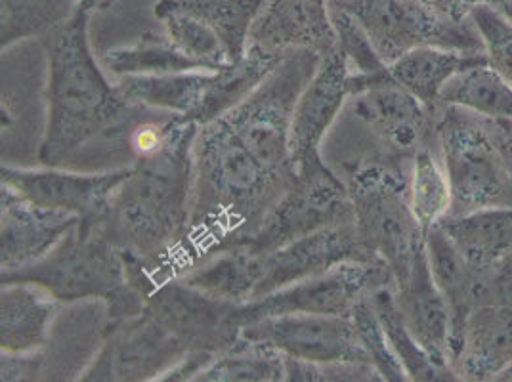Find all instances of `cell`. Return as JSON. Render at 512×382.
I'll return each instance as SVG.
<instances>
[{
	"mask_svg": "<svg viewBox=\"0 0 512 382\" xmlns=\"http://www.w3.org/2000/svg\"><path fill=\"white\" fill-rule=\"evenodd\" d=\"M293 182L266 169L226 117L199 125L188 239L205 262L249 241Z\"/></svg>",
	"mask_w": 512,
	"mask_h": 382,
	"instance_id": "cell-1",
	"label": "cell"
},
{
	"mask_svg": "<svg viewBox=\"0 0 512 382\" xmlns=\"http://www.w3.org/2000/svg\"><path fill=\"white\" fill-rule=\"evenodd\" d=\"M90 10L81 6L73 18L48 37V123L39 161L60 167L79 149L102 138L130 132L142 121L144 106L128 102L96 64L88 46Z\"/></svg>",
	"mask_w": 512,
	"mask_h": 382,
	"instance_id": "cell-2",
	"label": "cell"
},
{
	"mask_svg": "<svg viewBox=\"0 0 512 382\" xmlns=\"http://www.w3.org/2000/svg\"><path fill=\"white\" fill-rule=\"evenodd\" d=\"M197 128V123L180 117L167 148L136 157L115 191L100 226L123 255L151 260L171 251L188 234Z\"/></svg>",
	"mask_w": 512,
	"mask_h": 382,
	"instance_id": "cell-3",
	"label": "cell"
},
{
	"mask_svg": "<svg viewBox=\"0 0 512 382\" xmlns=\"http://www.w3.org/2000/svg\"><path fill=\"white\" fill-rule=\"evenodd\" d=\"M2 283L29 281L46 289L58 302L100 298L106 302L107 325L136 318L146 310L127 276L123 251L100 224H79L48 255L14 270H2Z\"/></svg>",
	"mask_w": 512,
	"mask_h": 382,
	"instance_id": "cell-4",
	"label": "cell"
},
{
	"mask_svg": "<svg viewBox=\"0 0 512 382\" xmlns=\"http://www.w3.org/2000/svg\"><path fill=\"white\" fill-rule=\"evenodd\" d=\"M407 178L409 174L384 159L360 161L346 174L363 249L388 266L394 285L406 279L425 249V234L409 207Z\"/></svg>",
	"mask_w": 512,
	"mask_h": 382,
	"instance_id": "cell-5",
	"label": "cell"
},
{
	"mask_svg": "<svg viewBox=\"0 0 512 382\" xmlns=\"http://www.w3.org/2000/svg\"><path fill=\"white\" fill-rule=\"evenodd\" d=\"M436 144L451 184L449 214L512 209V169L488 119L438 104Z\"/></svg>",
	"mask_w": 512,
	"mask_h": 382,
	"instance_id": "cell-6",
	"label": "cell"
},
{
	"mask_svg": "<svg viewBox=\"0 0 512 382\" xmlns=\"http://www.w3.org/2000/svg\"><path fill=\"white\" fill-rule=\"evenodd\" d=\"M320 60L316 52L291 50L247 100L224 115L256 159L287 180H297L291 161L295 107Z\"/></svg>",
	"mask_w": 512,
	"mask_h": 382,
	"instance_id": "cell-7",
	"label": "cell"
},
{
	"mask_svg": "<svg viewBox=\"0 0 512 382\" xmlns=\"http://www.w3.org/2000/svg\"><path fill=\"white\" fill-rule=\"evenodd\" d=\"M362 27L384 64L390 65L419 46H444L484 52L470 18L440 16L425 0H333Z\"/></svg>",
	"mask_w": 512,
	"mask_h": 382,
	"instance_id": "cell-8",
	"label": "cell"
},
{
	"mask_svg": "<svg viewBox=\"0 0 512 382\" xmlns=\"http://www.w3.org/2000/svg\"><path fill=\"white\" fill-rule=\"evenodd\" d=\"M348 92L356 117L369 128L394 159H413L430 146L436 134L434 109L383 73L348 77Z\"/></svg>",
	"mask_w": 512,
	"mask_h": 382,
	"instance_id": "cell-9",
	"label": "cell"
},
{
	"mask_svg": "<svg viewBox=\"0 0 512 382\" xmlns=\"http://www.w3.org/2000/svg\"><path fill=\"white\" fill-rule=\"evenodd\" d=\"M190 348L146 310L106 327V340L81 381H159Z\"/></svg>",
	"mask_w": 512,
	"mask_h": 382,
	"instance_id": "cell-10",
	"label": "cell"
},
{
	"mask_svg": "<svg viewBox=\"0 0 512 382\" xmlns=\"http://www.w3.org/2000/svg\"><path fill=\"white\" fill-rule=\"evenodd\" d=\"M392 283V272L381 262L348 260L323 274L306 277L266 297L247 302L249 323L285 314L350 316L360 300Z\"/></svg>",
	"mask_w": 512,
	"mask_h": 382,
	"instance_id": "cell-11",
	"label": "cell"
},
{
	"mask_svg": "<svg viewBox=\"0 0 512 382\" xmlns=\"http://www.w3.org/2000/svg\"><path fill=\"white\" fill-rule=\"evenodd\" d=\"M146 312L182 340L190 352L220 354L249 325L247 304L213 297L182 279L153 291L146 298Z\"/></svg>",
	"mask_w": 512,
	"mask_h": 382,
	"instance_id": "cell-12",
	"label": "cell"
},
{
	"mask_svg": "<svg viewBox=\"0 0 512 382\" xmlns=\"http://www.w3.org/2000/svg\"><path fill=\"white\" fill-rule=\"evenodd\" d=\"M342 220H354L348 188L333 170L325 167L306 176H297L266 216L260 230L245 243L258 253L268 255L302 235Z\"/></svg>",
	"mask_w": 512,
	"mask_h": 382,
	"instance_id": "cell-13",
	"label": "cell"
},
{
	"mask_svg": "<svg viewBox=\"0 0 512 382\" xmlns=\"http://www.w3.org/2000/svg\"><path fill=\"white\" fill-rule=\"evenodd\" d=\"M128 170L130 167L102 174H79L56 167L27 170L2 165L0 180L37 205L75 214L83 224H100Z\"/></svg>",
	"mask_w": 512,
	"mask_h": 382,
	"instance_id": "cell-14",
	"label": "cell"
},
{
	"mask_svg": "<svg viewBox=\"0 0 512 382\" xmlns=\"http://www.w3.org/2000/svg\"><path fill=\"white\" fill-rule=\"evenodd\" d=\"M245 337L272 342L285 356L304 361L371 363L350 316L285 314L256 319ZM373 365V363H371Z\"/></svg>",
	"mask_w": 512,
	"mask_h": 382,
	"instance_id": "cell-15",
	"label": "cell"
},
{
	"mask_svg": "<svg viewBox=\"0 0 512 382\" xmlns=\"http://www.w3.org/2000/svg\"><path fill=\"white\" fill-rule=\"evenodd\" d=\"M350 69L339 48L323 56L312 81L302 90L291 125V161L297 176L323 170L321 140L350 98Z\"/></svg>",
	"mask_w": 512,
	"mask_h": 382,
	"instance_id": "cell-16",
	"label": "cell"
},
{
	"mask_svg": "<svg viewBox=\"0 0 512 382\" xmlns=\"http://www.w3.org/2000/svg\"><path fill=\"white\" fill-rule=\"evenodd\" d=\"M348 260L377 262L363 249L354 220L335 222L312 234L302 235L266 255L264 276L258 285L255 300L306 277L323 274Z\"/></svg>",
	"mask_w": 512,
	"mask_h": 382,
	"instance_id": "cell-17",
	"label": "cell"
},
{
	"mask_svg": "<svg viewBox=\"0 0 512 382\" xmlns=\"http://www.w3.org/2000/svg\"><path fill=\"white\" fill-rule=\"evenodd\" d=\"M455 375L472 381L503 379L512 367V295L470 310L451 339Z\"/></svg>",
	"mask_w": 512,
	"mask_h": 382,
	"instance_id": "cell-18",
	"label": "cell"
},
{
	"mask_svg": "<svg viewBox=\"0 0 512 382\" xmlns=\"http://www.w3.org/2000/svg\"><path fill=\"white\" fill-rule=\"evenodd\" d=\"M79 216L37 205L0 188V266L14 270L48 255L77 224Z\"/></svg>",
	"mask_w": 512,
	"mask_h": 382,
	"instance_id": "cell-19",
	"label": "cell"
},
{
	"mask_svg": "<svg viewBox=\"0 0 512 382\" xmlns=\"http://www.w3.org/2000/svg\"><path fill=\"white\" fill-rule=\"evenodd\" d=\"M337 44L329 0H268L249 35V46L281 56L310 50L323 58Z\"/></svg>",
	"mask_w": 512,
	"mask_h": 382,
	"instance_id": "cell-20",
	"label": "cell"
},
{
	"mask_svg": "<svg viewBox=\"0 0 512 382\" xmlns=\"http://www.w3.org/2000/svg\"><path fill=\"white\" fill-rule=\"evenodd\" d=\"M394 293L413 339L419 342L436 365L455 375L449 361L451 314L448 302L430 272L427 243L406 279L394 285Z\"/></svg>",
	"mask_w": 512,
	"mask_h": 382,
	"instance_id": "cell-21",
	"label": "cell"
},
{
	"mask_svg": "<svg viewBox=\"0 0 512 382\" xmlns=\"http://www.w3.org/2000/svg\"><path fill=\"white\" fill-rule=\"evenodd\" d=\"M58 300L46 289L29 283H2L0 291V350L27 354L43 350Z\"/></svg>",
	"mask_w": 512,
	"mask_h": 382,
	"instance_id": "cell-22",
	"label": "cell"
},
{
	"mask_svg": "<svg viewBox=\"0 0 512 382\" xmlns=\"http://www.w3.org/2000/svg\"><path fill=\"white\" fill-rule=\"evenodd\" d=\"M438 228L476 270L509 266L512 256V209L448 214Z\"/></svg>",
	"mask_w": 512,
	"mask_h": 382,
	"instance_id": "cell-23",
	"label": "cell"
},
{
	"mask_svg": "<svg viewBox=\"0 0 512 382\" xmlns=\"http://www.w3.org/2000/svg\"><path fill=\"white\" fill-rule=\"evenodd\" d=\"M484 52H463L444 46H419L388 65L396 83L404 86L425 106L436 109L449 81L472 65L484 64Z\"/></svg>",
	"mask_w": 512,
	"mask_h": 382,
	"instance_id": "cell-24",
	"label": "cell"
},
{
	"mask_svg": "<svg viewBox=\"0 0 512 382\" xmlns=\"http://www.w3.org/2000/svg\"><path fill=\"white\" fill-rule=\"evenodd\" d=\"M287 54H268L253 46H247L243 58L214 71L211 85L205 92L201 106L197 107L190 117L182 119L197 125H205L214 119L224 117L243 100H247L256 88L266 81V77L283 62Z\"/></svg>",
	"mask_w": 512,
	"mask_h": 382,
	"instance_id": "cell-25",
	"label": "cell"
},
{
	"mask_svg": "<svg viewBox=\"0 0 512 382\" xmlns=\"http://www.w3.org/2000/svg\"><path fill=\"white\" fill-rule=\"evenodd\" d=\"M264 258L247 243H237L211 256L182 281L213 297L247 304L255 300L264 276Z\"/></svg>",
	"mask_w": 512,
	"mask_h": 382,
	"instance_id": "cell-26",
	"label": "cell"
},
{
	"mask_svg": "<svg viewBox=\"0 0 512 382\" xmlns=\"http://www.w3.org/2000/svg\"><path fill=\"white\" fill-rule=\"evenodd\" d=\"M214 71H184L167 75H127L119 92L136 106L153 107L171 115L190 117L201 106Z\"/></svg>",
	"mask_w": 512,
	"mask_h": 382,
	"instance_id": "cell-27",
	"label": "cell"
},
{
	"mask_svg": "<svg viewBox=\"0 0 512 382\" xmlns=\"http://www.w3.org/2000/svg\"><path fill=\"white\" fill-rule=\"evenodd\" d=\"M285 354L272 342L241 335L230 348L216 354L195 382H283Z\"/></svg>",
	"mask_w": 512,
	"mask_h": 382,
	"instance_id": "cell-28",
	"label": "cell"
},
{
	"mask_svg": "<svg viewBox=\"0 0 512 382\" xmlns=\"http://www.w3.org/2000/svg\"><path fill=\"white\" fill-rule=\"evenodd\" d=\"M440 104L461 107L493 121H512V85L488 62L457 73L440 94Z\"/></svg>",
	"mask_w": 512,
	"mask_h": 382,
	"instance_id": "cell-29",
	"label": "cell"
},
{
	"mask_svg": "<svg viewBox=\"0 0 512 382\" xmlns=\"http://www.w3.org/2000/svg\"><path fill=\"white\" fill-rule=\"evenodd\" d=\"M407 199L423 234L427 235L451 211V184L440 149H421L411 159Z\"/></svg>",
	"mask_w": 512,
	"mask_h": 382,
	"instance_id": "cell-30",
	"label": "cell"
},
{
	"mask_svg": "<svg viewBox=\"0 0 512 382\" xmlns=\"http://www.w3.org/2000/svg\"><path fill=\"white\" fill-rule=\"evenodd\" d=\"M153 14L165 27V35L184 56L203 71H218L230 64L226 48L209 23L180 8L176 0H159Z\"/></svg>",
	"mask_w": 512,
	"mask_h": 382,
	"instance_id": "cell-31",
	"label": "cell"
},
{
	"mask_svg": "<svg viewBox=\"0 0 512 382\" xmlns=\"http://www.w3.org/2000/svg\"><path fill=\"white\" fill-rule=\"evenodd\" d=\"M369 300H371V306H373L377 318L383 325L390 348H392L394 356L402 363L409 381L457 379L453 373L436 365L427 352L419 346V342L413 339V335L409 333L404 316L400 312V306L396 302L394 283L375 289L369 295Z\"/></svg>",
	"mask_w": 512,
	"mask_h": 382,
	"instance_id": "cell-32",
	"label": "cell"
},
{
	"mask_svg": "<svg viewBox=\"0 0 512 382\" xmlns=\"http://www.w3.org/2000/svg\"><path fill=\"white\" fill-rule=\"evenodd\" d=\"M176 4L209 23L230 62H237L245 56L251 29L268 0H176Z\"/></svg>",
	"mask_w": 512,
	"mask_h": 382,
	"instance_id": "cell-33",
	"label": "cell"
},
{
	"mask_svg": "<svg viewBox=\"0 0 512 382\" xmlns=\"http://www.w3.org/2000/svg\"><path fill=\"white\" fill-rule=\"evenodd\" d=\"M79 8V0H2L0 46L27 39H44L54 29L69 22Z\"/></svg>",
	"mask_w": 512,
	"mask_h": 382,
	"instance_id": "cell-34",
	"label": "cell"
},
{
	"mask_svg": "<svg viewBox=\"0 0 512 382\" xmlns=\"http://www.w3.org/2000/svg\"><path fill=\"white\" fill-rule=\"evenodd\" d=\"M102 62L113 75H167L184 71H203L184 56L174 44L163 37H144L130 46L111 48L102 56Z\"/></svg>",
	"mask_w": 512,
	"mask_h": 382,
	"instance_id": "cell-35",
	"label": "cell"
},
{
	"mask_svg": "<svg viewBox=\"0 0 512 382\" xmlns=\"http://www.w3.org/2000/svg\"><path fill=\"white\" fill-rule=\"evenodd\" d=\"M331 20L337 31V48L344 56L350 75L371 77L388 69L358 22L337 2L329 0Z\"/></svg>",
	"mask_w": 512,
	"mask_h": 382,
	"instance_id": "cell-36",
	"label": "cell"
},
{
	"mask_svg": "<svg viewBox=\"0 0 512 382\" xmlns=\"http://www.w3.org/2000/svg\"><path fill=\"white\" fill-rule=\"evenodd\" d=\"M350 318L356 325V331L360 335L363 348L373 363V367L383 375L384 381H409L402 363L394 356L390 342L386 339L383 325L377 318L369 295L356 304V308L350 312Z\"/></svg>",
	"mask_w": 512,
	"mask_h": 382,
	"instance_id": "cell-37",
	"label": "cell"
},
{
	"mask_svg": "<svg viewBox=\"0 0 512 382\" xmlns=\"http://www.w3.org/2000/svg\"><path fill=\"white\" fill-rule=\"evenodd\" d=\"M484 54L491 69H495L512 85V20L495 6H478L470 12Z\"/></svg>",
	"mask_w": 512,
	"mask_h": 382,
	"instance_id": "cell-38",
	"label": "cell"
},
{
	"mask_svg": "<svg viewBox=\"0 0 512 382\" xmlns=\"http://www.w3.org/2000/svg\"><path fill=\"white\" fill-rule=\"evenodd\" d=\"M287 382L384 381L371 363L356 361H304L285 356Z\"/></svg>",
	"mask_w": 512,
	"mask_h": 382,
	"instance_id": "cell-39",
	"label": "cell"
},
{
	"mask_svg": "<svg viewBox=\"0 0 512 382\" xmlns=\"http://www.w3.org/2000/svg\"><path fill=\"white\" fill-rule=\"evenodd\" d=\"M46 371L43 350L27 354L2 352L0 356V379L2 382L41 381Z\"/></svg>",
	"mask_w": 512,
	"mask_h": 382,
	"instance_id": "cell-40",
	"label": "cell"
},
{
	"mask_svg": "<svg viewBox=\"0 0 512 382\" xmlns=\"http://www.w3.org/2000/svg\"><path fill=\"white\" fill-rule=\"evenodd\" d=\"M216 358V354L203 352V350H192L188 356L180 361L176 367H172L167 375H163L159 382H188L195 381L203 369L209 367V363Z\"/></svg>",
	"mask_w": 512,
	"mask_h": 382,
	"instance_id": "cell-41",
	"label": "cell"
},
{
	"mask_svg": "<svg viewBox=\"0 0 512 382\" xmlns=\"http://www.w3.org/2000/svg\"><path fill=\"white\" fill-rule=\"evenodd\" d=\"M490 123L491 132L499 144V148L503 149L509 165L512 169V121H493L488 119Z\"/></svg>",
	"mask_w": 512,
	"mask_h": 382,
	"instance_id": "cell-42",
	"label": "cell"
},
{
	"mask_svg": "<svg viewBox=\"0 0 512 382\" xmlns=\"http://www.w3.org/2000/svg\"><path fill=\"white\" fill-rule=\"evenodd\" d=\"M432 10H436L440 16L453 18V20H467L457 10V0H425ZM470 18V16H469Z\"/></svg>",
	"mask_w": 512,
	"mask_h": 382,
	"instance_id": "cell-43",
	"label": "cell"
},
{
	"mask_svg": "<svg viewBox=\"0 0 512 382\" xmlns=\"http://www.w3.org/2000/svg\"><path fill=\"white\" fill-rule=\"evenodd\" d=\"M505 0H457V10L463 18H469L470 12L478 6H495L499 8Z\"/></svg>",
	"mask_w": 512,
	"mask_h": 382,
	"instance_id": "cell-44",
	"label": "cell"
},
{
	"mask_svg": "<svg viewBox=\"0 0 512 382\" xmlns=\"http://www.w3.org/2000/svg\"><path fill=\"white\" fill-rule=\"evenodd\" d=\"M111 2H113V0H79V4L88 8L90 12H94V10H104Z\"/></svg>",
	"mask_w": 512,
	"mask_h": 382,
	"instance_id": "cell-45",
	"label": "cell"
},
{
	"mask_svg": "<svg viewBox=\"0 0 512 382\" xmlns=\"http://www.w3.org/2000/svg\"><path fill=\"white\" fill-rule=\"evenodd\" d=\"M499 10H501L507 18H511L512 20V0H505V2L499 6Z\"/></svg>",
	"mask_w": 512,
	"mask_h": 382,
	"instance_id": "cell-46",
	"label": "cell"
},
{
	"mask_svg": "<svg viewBox=\"0 0 512 382\" xmlns=\"http://www.w3.org/2000/svg\"><path fill=\"white\" fill-rule=\"evenodd\" d=\"M503 379H509V381H512V367L509 369V371H507V375H505Z\"/></svg>",
	"mask_w": 512,
	"mask_h": 382,
	"instance_id": "cell-47",
	"label": "cell"
}]
</instances>
